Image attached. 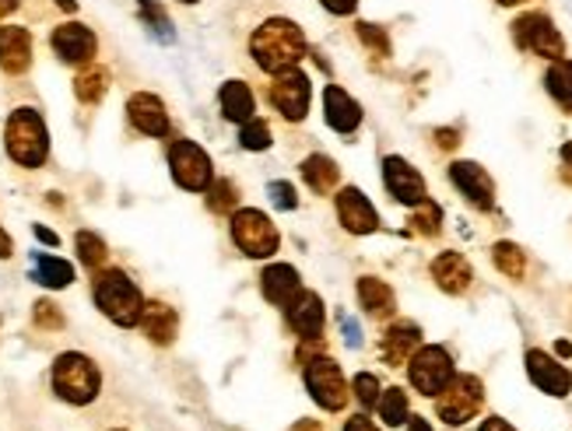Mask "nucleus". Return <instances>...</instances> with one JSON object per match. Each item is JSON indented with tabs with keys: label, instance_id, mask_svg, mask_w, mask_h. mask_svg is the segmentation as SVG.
I'll return each instance as SVG.
<instances>
[{
	"label": "nucleus",
	"instance_id": "47",
	"mask_svg": "<svg viewBox=\"0 0 572 431\" xmlns=\"http://www.w3.org/2000/svg\"><path fill=\"white\" fill-rule=\"evenodd\" d=\"M11 257V235L0 229V260H8Z\"/></svg>",
	"mask_w": 572,
	"mask_h": 431
},
{
	"label": "nucleus",
	"instance_id": "42",
	"mask_svg": "<svg viewBox=\"0 0 572 431\" xmlns=\"http://www.w3.org/2000/svg\"><path fill=\"white\" fill-rule=\"evenodd\" d=\"M320 4L330 11V14H351L359 8V0H320Z\"/></svg>",
	"mask_w": 572,
	"mask_h": 431
},
{
	"label": "nucleus",
	"instance_id": "49",
	"mask_svg": "<svg viewBox=\"0 0 572 431\" xmlns=\"http://www.w3.org/2000/svg\"><path fill=\"white\" fill-rule=\"evenodd\" d=\"M36 235H39L42 242H50V245H57V235H53L50 229H42V224H36Z\"/></svg>",
	"mask_w": 572,
	"mask_h": 431
},
{
	"label": "nucleus",
	"instance_id": "45",
	"mask_svg": "<svg viewBox=\"0 0 572 431\" xmlns=\"http://www.w3.org/2000/svg\"><path fill=\"white\" fill-rule=\"evenodd\" d=\"M478 431H516V428H513V424H505L502 418H489V421L481 424Z\"/></svg>",
	"mask_w": 572,
	"mask_h": 431
},
{
	"label": "nucleus",
	"instance_id": "43",
	"mask_svg": "<svg viewBox=\"0 0 572 431\" xmlns=\"http://www.w3.org/2000/svg\"><path fill=\"white\" fill-rule=\"evenodd\" d=\"M344 340H348V344H351V348H359V344H362V333H359V323H351V320H348V315H344Z\"/></svg>",
	"mask_w": 572,
	"mask_h": 431
},
{
	"label": "nucleus",
	"instance_id": "51",
	"mask_svg": "<svg viewBox=\"0 0 572 431\" xmlns=\"http://www.w3.org/2000/svg\"><path fill=\"white\" fill-rule=\"evenodd\" d=\"M18 8V0H0V18H4V14H11Z\"/></svg>",
	"mask_w": 572,
	"mask_h": 431
},
{
	"label": "nucleus",
	"instance_id": "12",
	"mask_svg": "<svg viewBox=\"0 0 572 431\" xmlns=\"http://www.w3.org/2000/svg\"><path fill=\"white\" fill-rule=\"evenodd\" d=\"M383 183L390 190V197H398L401 203H418L425 200V179L418 176V169H411V162H404L401 154H390L383 158Z\"/></svg>",
	"mask_w": 572,
	"mask_h": 431
},
{
	"label": "nucleus",
	"instance_id": "55",
	"mask_svg": "<svg viewBox=\"0 0 572 431\" xmlns=\"http://www.w3.org/2000/svg\"><path fill=\"white\" fill-rule=\"evenodd\" d=\"M183 4H197V0H183Z\"/></svg>",
	"mask_w": 572,
	"mask_h": 431
},
{
	"label": "nucleus",
	"instance_id": "36",
	"mask_svg": "<svg viewBox=\"0 0 572 431\" xmlns=\"http://www.w3.org/2000/svg\"><path fill=\"white\" fill-rule=\"evenodd\" d=\"M208 208L214 211V214H229V211H235V187L229 183V179H214V183L208 187Z\"/></svg>",
	"mask_w": 572,
	"mask_h": 431
},
{
	"label": "nucleus",
	"instance_id": "22",
	"mask_svg": "<svg viewBox=\"0 0 572 431\" xmlns=\"http://www.w3.org/2000/svg\"><path fill=\"white\" fill-rule=\"evenodd\" d=\"M432 281L446 294H464L474 281V270L460 253H443L432 260Z\"/></svg>",
	"mask_w": 572,
	"mask_h": 431
},
{
	"label": "nucleus",
	"instance_id": "8",
	"mask_svg": "<svg viewBox=\"0 0 572 431\" xmlns=\"http://www.w3.org/2000/svg\"><path fill=\"white\" fill-rule=\"evenodd\" d=\"M169 169H172L175 187H183L190 193H204L211 187V179H214L208 151L201 144H193V141H175L169 148Z\"/></svg>",
	"mask_w": 572,
	"mask_h": 431
},
{
	"label": "nucleus",
	"instance_id": "24",
	"mask_svg": "<svg viewBox=\"0 0 572 431\" xmlns=\"http://www.w3.org/2000/svg\"><path fill=\"white\" fill-rule=\"evenodd\" d=\"M141 330L148 333V340H155V344L165 348L175 340V333H180V315H175V309H169L165 302H144Z\"/></svg>",
	"mask_w": 572,
	"mask_h": 431
},
{
	"label": "nucleus",
	"instance_id": "5",
	"mask_svg": "<svg viewBox=\"0 0 572 431\" xmlns=\"http://www.w3.org/2000/svg\"><path fill=\"white\" fill-rule=\"evenodd\" d=\"M481 403H485V385H481V379L478 375H453L443 390H439L435 411L450 428H460L481 411Z\"/></svg>",
	"mask_w": 572,
	"mask_h": 431
},
{
	"label": "nucleus",
	"instance_id": "44",
	"mask_svg": "<svg viewBox=\"0 0 572 431\" xmlns=\"http://www.w3.org/2000/svg\"><path fill=\"white\" fill-rule=\"evenodd\" d=\"M344 431H380V428L372 424L369 418H362V414H359V418H351V421L344 424Z\"/></svg>",
	"mask_w": 572,
	"mask_h": 431
},
{
	"label": "nucleus",
	"instance_id": "7",
	"mask_svg": "<svg viewBox=\"0 0 572 431\" xmlns=\"http://www.w3.org/2000/svg\"><path fill=\"white\" fill-rule=\"evenodd\" d=\"M513 39H516V47L526 50V53H538V57H548V60H562L565 57V39L559 36L555 21L548 14H541V11L520 14L513 21Z\"/></svg>",
	"mask_w": 572,
	"mask_h": 431
},
{
	"label": "nucleus",
	"instance_id": "32",
	"mask_svg": "<svg viewBox=\"0 0 572 431\" xmlns=\"http://www.w3.org/2000/svg\"><path fill=\"white\" fill-rule=\"evenodd\" d=\"M377 411H380V418L390 428L404 424L408 421V397H404V390H398V385H393V390H383V397L377 400Z\"/></svg>",
	"mask_w": 572,
	"mask_h": 431
},
{
	"label": "nucleus",
	"instance_id": "27",
	"mask_svg": "<svg viewBox=\"0 0 572 431\" xmlns=\"http://www.w3.org/2000/svg\"><path fill=\"white\" fill-rule=\"evenodd\" d=\"M222 112H225V120L239 123L243 127L247 120H253V92L243 84V81H225L222 84Z\"/></svg>",
	"mask_w": 572,
	"mask_h": 431
},
{
	"label": "nucleus",
	"instance_id": "11",
	"mask_svg": "<svg viewBox=\"0 0 572 431\" xmlns=\"http://www.w3.org/2000/svg\"><path fill=\"white\" fill-rule=\"evenodd\" d=\"M305 390L313 393V400L323 407V411H341L348 403L344 375L338 369V361H330V358H313L310 365H305Z\"/></svg>",
	"mask_w": 572,
	"mask_h": 431
},
{
	"label": "nucleus",
	"instance_id": "38",
	"mask_svg": "<svg viewBox=\"0 0 572 431\" xmlns=\"http://www.w3.org/2000/svg\"><path fill=\"white\" fill-rule=\"evenodd\" d=\"M359 39L365 42V47H372L380 57H387L390 53V39H387V32L383 29H377V26H369V21H359Z\"/></svg>",
	"mask_w": 572,
	"mask_h": 431
},
{
	"label": "nucleus",
	"instance_id": "46",
	"mask_svg": "<svg viewBox=\"0 0 572 431\" xmlns=\"http://www.w3.org/2000/svg\"><path fill=\"white\" fill-rule=\"evenodd\" d=\"M435 138H439V144H443V148H456V130H439Z\"/></svg>",
	"mask_w": 572,
	"mask_h": 431
},
{
	"label": "nucleus",
	"instance_id": "50",
	"mask_svg": "<svg viewBox=\"0 0 572 431\" xmlns=\"http://www.w3.org/2000/svg\"><path fill=\"white\" fill-rule=\"evenodd\" d=\"M408 431H432V424H429V421H422V418H411Z\"/></svg>",
	"mask_w": 572,
	"mask_h": 431
},
{
	"label": "nucleus",
	"instance_id": "4",
	"mask_svg": "<svg viewBox=\"0 0 572 431\" xmlns=\"http://www.w3.org/2000/svg\"><path fill=\"white\" fill-rule=\"evenodd\" d=\"M99 385H102V375H99L92 358L68 351V354H60L53 361V390H57L60 400L84 407V403H92L99 397Z\"/></svg>",
	"mask_w": 572,
	"mask_h": 431
},
{
	"label": "nucleus",
	"instance_id": "35",
	"mask_svg": "<svg viewBox=\"0 0 572 431\" xmlns=\"http://www.w3.org/2000/svg\"><path fill=\"white\" fill-rule=\"evenodd\" d=\"M239 144H243L247 151H263L271 148V127L263 120H247L243 130H239Z\"/></svg>",
	"mask_w": 572,
	"mask_h": 431
},
{
	"label": "nucleus",
	"instance_id": "14",
	"mask_svg": "<svg viewBox=\"0 0 572 431\" xmlns=\"http://www.w3.org/2000/svg\"><path fill=\"white\" fill-rule=\"evenodd\" d=\"M338 218L348 232H355V235H369V232H377L380 229V214L377 208L369 203V197L355 187H348L338 193Z\"/></svg>",
	"mask_w": 572,
	"mask_h": 431
},
{
	"label": "nucleus",
	"instance_id": "40",
	"mask_svg": "<svg viewBox=\"0 0 572 431\" xmlns=\"http://www.w3.org/2000/svg\"><path fill=\"white\" fill-rule=\"evenodd\" d=\"M268 193H271V200L278 203L281 211H295L299 208V197H295V187L292 183H281V179H278V183L268 187Z\"/></svg>",
	"mask_w": 572,
	"mask_h": 431
},
{
	"label": "nucleus",
	"instance_id": "21",
	"mask_svg": "<svg viewBox=\"0 0 572 431\" xmlns=\"http://www.w3.org/2000/svg\"><path fill=\"white\" fill-rule=\"evenodd\" d=\"M263 299H268L271 305L278 309H289L292 299L302 291L299 284V270L292 263H271L268 270H263Z\"/></svg>",
	"mask_w": 572,
	"mask_h": 431
},
{
	"label": "nucleus",
	"instance_id": "48",
	"mask_svg": "<svg viewBox=\"0 0 572 431\" xmlns=\"http://www.w3.org/2000/svg\"><path fill=\"white\" fill-rule=\"evenodd\" d=\"M292 431H323V428H320V421H310V418H305V421H299Z\"/></svg>",
	"mask_w": 572,
	"mask_h": 431
},
{
	"label": "nucleus",
	"instance_id": "23",
	"mask_svg": "<svg viewBox=\"0 0 572 431\" xmlns=\"http://www.w3.org/2000/svg\"><path fill=\"white\" fill-rule=\"evenodd\" d=\"M422 348V330H418V323L411 320H401L393 323L383 337V358L387 365H408L411 354Z\"/></svg>",
	"mask_w": 572,
	"mask_h": 431
},
{
	"label": "nucleus",
	"instance_id": "39",
	"mask_svg": "<svg viewBox=\"0 0 572 431\" xmlns=\"http://www.w3.org/2000/svg\"><path fill=\"white\" fill-rule=\"evenodd\" d=\"M355 397H359L362 407H377V400H380V382H377V375H369V372L355 375Z\"/></svg>",
	"mask_w": 572,
	"mask_h": 431
},
{
	"label": "nucleus",
	"instance_id": "19",
	"mask_svg": "<svg viewBox=\"0 0 572 431\" xmlns=\"http://www.w3.org/2000/svg\"><path fill=\"white\" fill-rule=\"evenodd\" d=\"M127 117H130V123H134L141 133H148V138H165V133H169V112H165L162 99L148 96V92L130 96Z\"/></svg>",
	"mask_w": 572,
	"mask_h": 431
},
{
	"label": "nucleus",
	"instance_id": "37",
	"mask_svg": "<svg viewBox=\"0 0 572 431\" xmlns=\"http://www.w3.org/2000/svg\"><path fill=\"white\" fill-rule=\"evenodd\" d=\"M138 4H141V14H144V21H148V26H151V32H155L162 42H172V29H169V18L155 8V4H151V0H138Z\"/></svg>",
	"mask_w": 572,
	"mask_h": 431
},
{
	"label": "nucleus",
	"instance_id": "17",
	"mask_svg": "<svg viewBox=\"0 0 572 431\" xmlns=\"http://www.w3.org/2000/svg\"><path fill=\"white\" fill-rule=\"evenodd\" d=\"M289 323L302 340H320L323 337V323H327V312L317 291H299L292 305H289Z\"/></svg>",
	"mask_w": 572,
	"mask_h": 431
},
{
	"label": "nucleus",
	"instance_id": "30",
	"mask_svg": "<svg viewBox=\"0 0 572 431\" xmlns=\"http://www.w3.org/2000/svg\"><path fill=\"white\" fill-rule=\"evenodd\" d=\"M492 260H495V267L502 270L505 278L523 281V274H526V253H523L516 242H495Z\"/></svg>",
	"mask_w": 572,
	"mask_h": 431
},
{
	"label": "nucleus",
	"instance_id": "1",
	"mask_svg": "<svg viewBox=\"0 0 572 431\" xmlns=\"http://www.w3.org/2000/svg\"><path fill=\"white\" fill-rule=\"evenodd\" d=\"M250 53H253L260 71H271V74L289 71V67H299V60L305 57V36L295 21L271 18L253 32Z\"/></svg>",
	"mask_w": 572,
	"mask_h": 431
},
{
	"label": "nucleus",
	"instance_id": "2",
	"mask_svg": "<svg viewBox=\"0 0 572 431\" xmlns=\"http://www.w3.org/2000/svg\"><path fill=\"white\" fill-rule=\"evenodd\" d=\"M8 154L21 169H39L50 154V133L36 109H14L4 130Z\"/></svg>",
	"mask_w": 572,
	"mask_h": 431
},
{
	"label": "nucleus",
	"instance_id": "26",
	"mask_svg": "<svg viewBox=\"0 0 572 431\" xmlns=\"http://www.w3.org/2000/svg\"><path fill=\"white\" fill-rule=\"evenodd\" d=\"M302 179L310 183L313 193L327 197L330 190L338 187V179H341V169L334 166V158H327V154H310L302 162Z\"/></svg>",
	"mask_w": 572,
	"mask_h": 431
},
{
	"label": "nucleus",
	"instance_id": "34",
	"mask_svg": "<svg viewBox=\"0 0 572 431\" xmlns=\"http://www.w3.org/2000/svg\"><path fill=\"white\" fill-rule=\"evenodd\" d=\"M411 224H414L418 235H439V224H443V211H439L435 203L425 197L422 203H418V211H414Z\"/></svg>",
	"mask_w": 572,
	"mask_h": 431
},
{
	"label": "nucleus",
	"instance_id": "41",
	"mask_svg": "<svg viewBox=\"0 0 572 431\" xmlns=\"http://www.w3.org/2000/svg\"><path fill=\"white\" fill-rule=\"evenodd\" d=\"M36 327L42 330H60L63 327V315L53 302H36Z\"/></svg>",
	"mask_w": 572,
	"mask_h": 431
},
{
	"label": "nucleus",
	"instance_id": "6",
	"mask_svg": "<svg viewBox=\"0 0 572 431\" xmlns=\"http://www.w3.org/2000/svg\"><path fill=\"white\" fill-rule=\"evenodd\" d=\"M232 242L243 249L247 257L253 260H268L271 253H278V229L271 224V218L263 211H232Z\"/></svg>",
	"mask_w": 572,
	"mask_h": 431
},
{
	"label": "nucleus",
	"instance_id": "10",
	"mask_svg": "<svg viewBox=\"0 0 572 431\" xmlns=\"http://www.w3.org/2000/svg\"><path fill=\"white\" fill-rule=\"evenodd\" d=\"M310 78H305L299 67H289V71H278L274 81L268 84V99L271 106L281 112L284 120H302L310 112Z\"/></svg>",
	"mask_w": 572,
	"mask_h": 431
},
{
	"label": "nucleus",
	"instance_id": "16",
	"mask_svg": "<svg viewBox=\"0 0 572 431\" xmlns=\"http://www.w3.org/2000/svg\"><path fill=\"white\" fill-rule=\"evenodd\" d=\"M96 50H99L96 32L88 26H78V21H68V26H60L53 32V53L63 63H88L96 57Z\"/></svg>",
	"mask_w": 572,
	"mask_h": 431
},
{
	"label": "nucleus",
	"instance_id": "18",
	"mask_svg": "<svg viewBox=\"0 0 572 431\" xmlns=\"http://www.w3.org/2000/svg\"><path fill=\"white\" fill-rule=\"evenodd\" d=\"M323 120H327L330 130L351 133V130H359V123H362V106L351 99L344 88L327 84V92H323Z\"/></svg>",
	"mask_w": 572,
	"mask_h": 431
},
{
	"label": "nucleus",
	"instance_id": "13",
	"mask_svg": "<svg viewBox=\"0 0 572 431\" xmlns=\"http://www.w3.org/2000/svg\"><path fill=\"white\" fill-rule=\"evenodd\" d=\"M450 179H453V187L464 193L478 211H492L495 208V183H492V176L481 169L478 162H456V166H450Z\"/></svg>",
	"mask_w": 572,
	"mask_h": 431
},
{
	"label": "nucleus",
	"instance_id": "31",
	"mask_svg": "<svg viewBox=\"0 0 572 431\" xmlns=\"http://www.w3.org/2000/svg\"><path fill=\"white\" fill-rule=\"evenodd\" d=\"M109 88V74L102 71V67H92V71H84L78 81H74V96L84 102V106H96Z\"/></svg>",
	"mask_w": 572,
	"mask_h": 431
},
{
	"label": "nucleus",
	"instance_id": "25",
	"mask_svg": "<svg viewBox=\"0 0 572 431\" xmlns=\"http://www.w3.org/2000/svg\"><path fill=\"white\" fill-rule=\"evenodd\" d=\"M359 302H362V309L372 315V320H390L393 309H398V299H393L390 284L380 281V278H362L359 281Z\"/></svg>",
	"mask_w": 572,
	"mask_h": 431
},
{
	"label": "nucleus",
	"instance_id": "9",
	"mask_svg": "<svg viewBox=\"0 0 572 431\" xmlns=\"http://www.w3.org/2000/svg\"><path fill=\"white\" fill-rule=\"evenodd\" d=\"M408 375H411V385L422 397H439V390L453 379V358L446 348H418L408 361Z\"/></svg>",
	"mask_w": 572,
	"mask_h": 431
},
{
	"label": "nucleus",
	"instance_id": "53",
	"mask_svg": "<svg viewBox=\"0 0 572 431\" xmlns=\"http://www.w3.org/2000/svg\"><path fill=\"white\" fill-rule=\"evenodd\" d=\"M562 158H565V162H569V166H572V141H569V144L562 148Z\"/></svg>",
	"mask_w": 572,
	"mask_h": 431
},
{
	"label": "nucleus",
	"instance_id": "54",
	"mask_svg": "<svg viewBox=\"0 0 572 431\" xmlns=\"http://www.w3.org/2000/svg\"><path fill=\"white\" fill-rule=\"evenodd\" d=\"M499 4H505V8H516V4H526V0H499Z\"/></svg>",
	"mask_w": 572,
	"mask_h": 431
},
{
	"label": "nucleus",
	"instance_id": "52",
	"mask_svg": "<svg viewBox=\"0 0 572 431\" xmlns=\"http://www.w3.org/2000/svg\"><path fill=\"white\" fill-rule=\"evenodd\" d=\"M57 4H60L63 11H74V8H78V0H57Z\"/></svg>",
	"mask_w": 572,
	"mask_h": 431
},
{
	"label": "nucleus",
	"instance_id": "3",
	"mask_svg": "<svg viewBox=\"0 0 572 431\" xmlns=\"http://www.w3.org/2000/svg\"><path fill=\"white\" fill-rule=\"evenodd\" d=\"M96 305L117 327H138L144 299H141L138 284L130 281L123 270H102V274L96 278Z\"/></svg>",
	"mask_w": 572,
	"mask_h": 431
},
{
	"label": "nucleus",
	"instance_id": "33",
	"mask_svg": "<svg viewBox=\"0 0 572 431\" xmlns=\"http://www.w3.org/2000/svg\"><path fill=\"white\" fill-rule=\"evenodd\" d=\"M78 257H81V263L84 267H92V270H99L102 263H106V242L96 235V232H78Z\"/></svg>",
	"mask_w": 572,
	"mask_h": 431
},
{
	"label": "nucleus",
	"instance_id": "20",
	"mask_svg": "<svg viewBox=\"0 0 572 431\" xmlns=\"http://www.w3.org/2000/svg\"><path fill=\"white\" fill-rule=\"evenodd\" d=\"M32 63V36L21 26H4L0 29V67L8 74H26Z\"/></svg>",
	"mask_w": 572,
	"mask_h": 431
},
{
	"label": "nucleus",
	"instance_id": "29",
	"mask_svg": "<svg viewBox=\"0 0 572 431\" xmlns=\"http://www.w3.org/2000/svg\"><path fill=\"white\" fill-rule=\"evenodd\" d=\"M36 281L47 284V288H68L74 281V267L68 260H57V257H36Z\"/></svg>",
	"mask_w": 572,
	"mask_h": 431
},
{
	"label": "nucleus",
	"instance_id": "28",
	"mask_svg": "<svg viewBox=\"0 0 572 431\" xmlns=\"http://www.w3.org/2000/svg\"><path fill=\"white\" fill-rule=\"evenodd\" d=\"M548 96H552L565 112H572V60H552L544 74Z\"/></svg>",
	"mask_w": 572,
	"mask_h": 431
},
{
	"label": "nucleus",
	"instance_id": "15",
	"mask_svg": "<svg viewBox=\"0 0 572 431\" xmlns=\"http://www.w3.org/2000/svg\"><path fill=\"white\" fill-rule=\"evenodd\" d=\"M526 372H531L534 385L548 397H569L572 390V372L544 351H526Z\"/></svg>",
	"mask_w": 572,
	"mask_h": 431
}]
</instances>
